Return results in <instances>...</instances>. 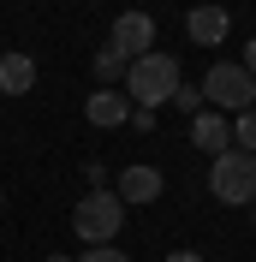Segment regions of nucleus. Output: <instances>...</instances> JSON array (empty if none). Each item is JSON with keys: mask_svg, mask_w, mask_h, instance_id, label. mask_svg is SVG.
Masks as SVG:
<instances>
[{"mask_svg": "<svg viewBox=\"0 0 256 262\" xmlns=\"http://www.w3.org/2000/svg\"><path fill=\"white\" fill-rule=\"evenodd\" d=\"M167 191V179H161V167H149V161H131L125 173H119V203H125V209H137V203H155V196Z\"/></svg>", "mask_w": 256, "mask_h": 262, "instance_id": "423d86ee", "label": "nucleus"}, {"mask_svg": "<svg viewBox=\"0 0 256 262\" xmlns=\"http://www.w3.org/2000/svg\"><path fill=\"white\" fill-rule=\"evenodd\" d=\"M173 107H179V114H203V90H197V83H179V90H173Z\"/></svg>", "mask_w": 256, "mask_h": 262, "instance_id": "ddd939ff", "label": "nucleus"}, {"mask_svg": "<svg viewBox=\"0 0 256 262\" xmlns=\"http://www.w3.org/2000/svg\"><path fill=\"white\" fill-rule=\"evenodd\" d=\"M203 90V101H215L226 119L232 114H244V107H256V78L244 72L239 60H221V66H208V78L197 83Z\"/></svg>", "mask_w": 256, "mask_h": 262, "instance_id": "20e7f679", "label": "nucleus"}, {"mask_svg": "<svg viewBox=\"0 0 256 262\" xmlns=\"http://www.w3.org/2000/svg\"><path fill=\"white\" fill-rule=\"evenodd\" d=\"M0 209H6V191H0Z\"/></svg>", "mask_w": 256, "mask_h": 262, "instance_id": "aec40b11", "label": "nucleus"}, {"mask_svg": "<svg viewBox=\"0 0 256 262\" xmlns=\"http://www.w3.org/2000/svg\"><path fill=\"white\" fill-rule=\"evenodd\" d=\"M83 114H90L96 131H113V125H125V119H131V101H125V90H96V96L83 101Z\"/></svg>", "mask_w": 256, "mask_h": 262, "instance_id": "6e6552de", "label": "nucleus"}, {"mask_svg": "<svg viewBox=\"0 0 256 262\" xmlns=\"http://www.w3.org/2000/svg\"><path fill=\"white\" fill-rule=\"evenodd\" d=\"M83 179H90V191H108V167H101V161H83Z\"/></svg>", "mask_w": 256, "mask_h": 262, "instance_id": "2eb2a0df", "label": "nucleus"}, {"mask_svg": "<svg viewBox=\"0 0 256 262\" xmlns=\"http://www.w3.org/2000/svg\"><path fill=\"white\" fill-rule=\"evenodd\" d=\"M119 227H125V203H119L113 191H90L78 209H72V232L83 238V250L90 245H113Z\"/></svg>", "mask_w": 256, "mask_h": 262, "instance_id": "7ed1b4c3", "label": "nucleus"}, {"mask_svg": "<svg viewBox=\"0 0 256 262\" xmlns=\"http://www.w3.org/2000/svg\"><path fill=\"white\" fill-rule=\"evenodd\" d=\"M108 48L119 54L125 66L143 60V54L155 48V18H149V12H119V18H113V30H108Z\"/></svg>", "mask_w": 256, "mask_h": 262, "instance_id": "39448f33", "label": "nucleus"}, {"mask_svg": "<svg viewBox=\"0 0 256 262\" xmlns=\"http://www.w3.org/2000/svg\"><path fill=\"white\" fill-rule=\"evenodd\" d=\"M72 262H131V256H125L119 245H90L83 256H72Z\"/></svg>", "mask_w": 256, "mask_h": 262, "instance_id": "4468645a", "label": "nucleus"}, {"mask_svg": "<svg viewBox=\"0 0 256 262\" xmlns=\"http://www.w3.org/2000/svg\"><path fill=\"white\" fill-rule=\"evenodd\" d=\"M161 262H203V250H173V256H161Z\"/></svg>", "mask_w": 256, "mask_h": 262, "instance_id": "a211bd4d", "label": "nucleus"}, {"mask_svg": "<svg viewBox=\"0 0 256 262\" xmlns=\"http://www.w3.org/2000/svg\"><path fill=\"white\" fill-rule=\"evenodd\" d=\"M42 262H72V256H54V250H48V256H42Z\"/></svg>", "mask_w": 256, "mask_h": 262, "instance_id": "6ab92c4d", "label": "nucleus"}, {"mask_svg": "<svg viewBox=\"0 0 256 262\" xmlns=\"http://www.w3.org/2000/svg\"><path fill=\"white\" fill-rule=\"evenodd\" d=\"M226 30H232V12L226 6H191V18H185V36H191L197 48H221Z\"/></svg>", "mask_w": 256, "mask_h": 262, "instance_id": "0eeeda50", "label": "nucleus"}, {"mask_svg": "<svg viewBox=\"0 0 256 262\" xmlns=\"http://www.w3.org/2000/svg\"><path fill=\"white\" fill-rule=\"evenodd\" d=\"M250 221H256V203H250Z\"/></svg>", "mask_w": 256, "mask_h": 262, "instance_id": "412c9836", "label": "nucleus"}, {"mask_svg": "<svg viewBox=\"0 0 256 262\" xmlns=\"http://www.w3.org/2000/svg\"><path fill=\"white\" fill-rule=\"evenodd\" d=\"M239 66H244V72H250V78H256V36H250V42H244V60H239Z\"/></svg>", "mask_w": 256, "mask_h": 262, "instance_id": "f3484780", "label": "nucleus"}, {"mask_svg": "<svg viewBox=\"0 0 256 262\" xmlns=\"http://www.w3.org/2000/svg\"><path fill=\"white\" fill-rule=\"evenodd\" d=\"M119 78H125V60H119L113 48H101V54H96V83H101V90H113Z\"/></svg>", "mask_w": 256, "mask_h": 262, "instance_id": "f8f14e48", "label": "nucleus"}, {"mask_svg": "<svg viewBox=\"0 0 256 262\" xmlns=\"http://www.w3.org/2000/svg\"><path fill=\"white\" fill-rule=\"evenodd\" d=\"M232 149H244V155H256V107H244V114H232Z\"/></svg>", "mask_w": 256, "mask_h": 262, "instance_id": "9b49d317", "label": "nucleus"}, {"mask_svg": "<svg viewBox=\"0 0 256 262\" xmlns=\"http://www.w3.org/2000/svg\"><path fill=\"white\" fill-rule=\"evenodd\" d=\"M125 125H137V131H155V107H131V119Z\"/></svg>", "mask_w": 256, "mask_h": 262, "instance_id": "dca6fc26", "label": "nucleus"}, {"mask_svg": "<svg viewBox=\"0 0 256 262\" xmlns=\"http://www.w3.org/2000/svg\"><path fill=\"white\" fill-rule=\"evenodd\" d=\"M36 90V60L30 54H0V96H30Z\"/></svg>", "mask_w": 256, "mask_h": 262, "instance_id": "9d476101", "label": "nucleus"}, {"mask_svg": "<svg viewBox=\"0 0 256 262\" xmlns=\"http://www.w3.org/2000/svg\"><path fill=\"white\" fill-rule=\"evenodd\" d=\"M191 143L203 149V155L232 149V119H226V114H197V119H191Z\"/></svg>", "mask_w": 256, "mask_h": 262, "instance_id": "1a4fd4ad", "label": "nucleus"}, {"mask_svg": "<svg viewBox=\"0 0 256 262\" xmlns=\"http://www.w3.org/2000/svg\"><path fill=\"white\" fill-rule=\"evenodd\" d=\"M125 101L131 107H161V101H173V90L185 83V72H179V60L173 54H161V48H149L143 60H131L125 66Z\"/></svg>", "mask_w": 256, "mask_h": 262, "instance_id": "f257e3e1", "label": "nucleus"}, {"mask_svg": "<svg viewBox=\"0 0 256 262\" xmlns=\"http://www.w3.org/2000/svg\"><path fill=\"white\" fill-rule=\"evenodd\" d=\"M208 196L226 203V209H250L256 203V155H244V149L208 155Z\"/></svg>", "mask_w": 256, "mask_h": 262, "instance_id": "f03ea898", "label": "nucleus"}]
</instances>
